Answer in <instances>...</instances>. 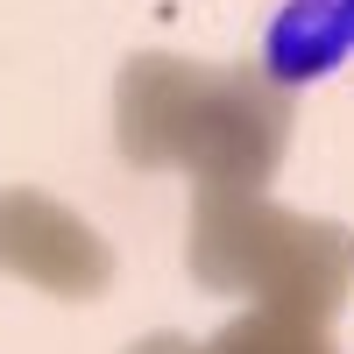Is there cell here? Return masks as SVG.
I'll return each instance as SVG.
<instances>
[{
  "label": "cell",
  "mask_w": 354,
  "mask_h": 354,
  "mask_svg": "<svg viewBox=\"0 0 354 354\" xmlns=\"http://www.w3.org/2000/svg\"><path fill=\"white\" fill-rule=\"evenodd\" d=\"M347 21L333 0H283L262 28V71H270L283 93H305V85L333 78L347 64Z\"/></svg>",
  "instance_id": "cell-1"
},
{
  "label": "cell",
  "mask_w": 354,
  "mask_h": 354,
  "mask_svg": "<svg viewBox=\"0 0 354 354\" xmlns=\"http://www.w3.org/2000/svg\"><path fill=\"white\" fill-rule=\"evenodd\" d=\"M333 8H340V21H347V43H354V0H333Z\"/></svg>",
  "instance_id": "cell-2"
}]
</instances>
